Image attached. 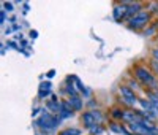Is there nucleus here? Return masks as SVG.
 Wrapping results in <instances>:
<instances>
[{
	"instance_id": "obj_1",
	"label": "nucleus",
	"mask_w": 158,
	"mask_h": 135,
	"mask_svg": "<svg viewBox=\"0 0 158 135\" xmlns=\"http://www.w3.org/2000/svg\"><path fill=\"white\" fill-rule=\"evenodd\" d=\"M135 76L139 79V83H142L144 86H149V88H152V89H156V88H158L153 73L147 69V67H142V65L135 67Z\"/></svg>"
},
{
	"instance_id": "obj_2",
	"label": "nucleus",
	"mask_w": 158,
	"mask_h": 135,
	"mask_svg": "<svg viewBox=\"0 0 158 135\" xmlns=\"http://www.w3.org/2000/svg\"><path fill=\"white\" fill-rule=\"evenodd\" d=\"M60 119H62L60 116H54L51 113H43L40 116V119L36 121V124H38V127H41L44 130H52L60 124Z\"/></svg>"
},
{
	"instance_id": "obj_3",
	"label": "nucleus",
	"mask_w": 158,
	"mask_h": 135,
	"mask_svg": "<svg viewBox=\"0 0 158 135\" xmlns=\"http://www.w3.org/2000/svg\"><path fill=\"white\" fill-rule=\"evenodd\" d=\"M149 19H150V15H149V11H141L138 13L136 16H133L130 21H128V25L131 27V29H142L144 25H147L149 24Z\"/></svg>"
},
{
	"instance_id": "obj_4",
	"label": "nucleus",
	"mask_w": 158,
	"mask_h": 135,
	"mask_svg": "<svg viewBox=\"0 0 158 135\" xmlns=\"http://www.w3.org/2000/svg\"><path fill=\"white\" fill-rule=\"evenodd\" d=\"M118 92H120V97H122V100L127 103V105H135L136 102H138V99H136V94L133 92V89H130L128 86H120V89H118Z\"/></svg>"
},
{
	"instance_id": "obj_5",
	"label": "nucleus",
	"mask_w": 158,
	"mask_h": 135,
	"mask_svg": "<svg viewBox=\"0 0 158 135\" xmlns=\"http://www.w3.org/2000/svg\"><path fill=\"white\" fill-rule=\"evenodd\" d=\"M131 132L136 135H156V127H146L142 124H128Z\"/></svg>"
},
{
	"instance_id": "obj_6",
	"label": "nucleus",
	"mask_w": 158,
	"mask_h": 135,
	"mask_svg": "<svg viewBox=\"0 0 158 135\" xmlns=\"http://www.w3.org/2000/svg\"><path fill=\"white\" fill-rule=\"evenodd\" d=\"M125 3V7H127V16L125 18H128V19H131L133 16H136L138 13H141L142 10V5L139 3V2H123Z\"/></svg>"
},
{
	"instance_id": "obj_7",
	"label": "nucleus",
	"mask_w": 158,
	"mask_h": 135,
	"mask_svg": "<svg viewBox=\"0 0 158 135\" xmlns=\"http://www.w3.org/2000/svg\"><path fill=\"white\" fill-rule=\"evenodd\" d=\"M142 115L138 113V111H133V110H127L123 113V121H127L128 124H139L142 121Z\"/></svg>"
},
{
	"instance_id": "obj_8",
	"label": "nucleus",
	"mask_w": 158,
	"mask_h": 135,
	"mask_svg": "<svg viewBox=\"0 0 158 135\" xmlns=\"http://www.w3.org/2000/svg\"><path fill=\"white\" fill-rule=\"evenodd\" d=\"M125 16H127V7H125V3L122 2L120 5H115L114 7V19L115 21H122Z\"/></svg>"
},
{
	"instance_id": "obj_9",
	"label": "nucleus",
	"mask_w": 158,
	"mask_h": 135,
	"mask_svg": "<svg viewBox=\"0 0 158 135\" xmlns=\"http://www.w3.org/2000/svg\"><path fill=\"white\" fill-rule=\"evenodd\" d=\"M82 124L87 127V129H90L94 124H97V121H95V116H94V113H92V110L90 111H85V113H82Z\"/></svg>"
},
{
	"instance_id": "obj_10",
	"label": "nucleus",
	"mask_w": 158,
	"mask_h": 135,
	"mask_svg": "<svg viewBox=\"0 0 158 135\" xmlns=\"http://www.w3.org/2000/svg\"><path fill=\"white\" fill-rule=\"evenodd\" d=\"M73 108H71V105L68 103V102H62V106H60V113H59V116L63 119V118H70V116H73Z\"/></svg>"
},
{
	"instance_id": "obj_11",
	"label": "nucleus",
	"mask_w": 158,
	"mask_h": 135,
	"mask_svg": "<svg viewBox=\"0 0 158 135\" xmlns=\"http://www.w3.org/2000/svg\"><path fill=\"white\" fill-rule=\"evenodd\" d=\"M46 106H48V110H49L51 113L59 115V113H60V106H62V103H59V100H57L56 97H52V100H51V102H48V103H46Z\"/></svg>"
},
{
	"instance_id": "obj_12",
	"label": "nucleus",
	"mask_w": 158,
	"mask_h": 135,
	"mask_svg": "<svg viewBox=\"0 0 158 135\" xmlns=\"http://www.w3.org/2000/svg\"><path fill=\"white\" fill-rule=\"evenodd\" d=\"M68 103L71 105V108H73L74 111H79V110H82V99H79L77 96H74V97H70Z\"/></svg>"
},
{
	"instance_id": "obj_13",
	"label": "nucleus",
	"mask_w": 158,
	"mask_h": 135,
	"mask_svg": "<svg viewBox=\"0 0 158 135\" xmlns=\"http://www.w3.org/2000/svg\"><path fill=\"white\" fill-rule=\"evenodd\" d=\"M139 102H141L142 108L146 110V113H150V115H153V116H158V115H156V111H155V108L152 106V103H150L149 100H146V99H141Z\"/></svg>"
},
{
	"instance_id": "obj_14",
	"label": "nucleus",
	"mask_w": 158,
	"mask_h": 135,
	"mask_svg": "<svg viewBox=\"0 0 158 135\" xmlns=\"http://www.w3.org/2000/svg\"><path fill=\"white\" fill-rule=\"evenodd\" d=\"M149 102L152 103V106L155 108V111L158 115V94H149Z\"/></svg>"
},
{
	"instance_id": "obj_15",
	"label": "nucleus",
	"mask_w": 158,
	"mask_h": 135,
	"mask_svg": "<svg viewBox=\"0 0 158 135\" xmlns=\"http://www.w3.org/2000/svg\"><path fill=\"white\" fill-rule=\"evenodd\" d=\"M123 110H120V108H112L111 110V116L114 118V119H123Z\"/></svg>"
},
{
	"instance_id": "obj_16",
	"label": "nucleus",
	"mask_w": 158,
	"mask_h": 135,
	"mask_svg": "<svg viewBox=\"0 0 158 135\" xmlns=\"http://www.w3.org/2000/svg\"><path fill=\"white\" fill-rule=\"evenodd\" d=\"M109 127H111V130H114V132H117V133H123V135H128V132L125 130V127H123V126H118V124L112 123Z\"/></svg>"
},
{
	"instance_id": "obj_17",
	"label": "nucleus",
	"mask_w": 158,
	"mask_h": 135,
	"mask_svg": "<svg viewBox=\"0 0 158 135\" xmlns=\"http://www.w3.org/2000/svg\"><path fill=\"white\" fill-rule=\"evenodd\" d=\"M89 132H90L92 135H100V133L103 132V126H101V124H94V126L89 129Z\"/></svg>"
},
{
	"instance_id": "obj_18",
	"label": "nucleus",
	"mask_w": 158,
	"mask_h": 135,
	"mask_svg": "<svg viewBox=\"0 0 158 135\" xmlns=\"http://www.w3.org/2000/svg\"><path fill=\"white\" fill-rule=\"evenodd\" d=\"M59 135H81V130L79 129H65Z\"/></svg>"
},
{
	"instance_id": "obj_19",
	"label": "nucleus",
	"mask_w": 158,
	"mask_h": 135,
	"mask_svg": "<svg viewBox=\"0 0 158 135\" xmlns=\"http://www.w3.org/2000/svg\"><path fill=\"white\" fill-rule=\"evenodd\" d=\"M92 113H94V116H95L97 124H101V123H103V115H101L98 110H92Z\"/></svg>"
},
{
	"instance_id": "obj_20",
	"label": "nucleus",
	"mask_w": 158,
	"mask_h": 135,
	"mask_svg": "<svg viewBox=\"0 0 158 135\" xmlns=\"http://www.w3.org/2000/svg\"><path fill=\"white\" fill-rule=\"evenodd\" d=\"M40 91H43V92H51V83H49V81H46V83H43L41 86H40Z\"/></svg>"
},
{
	"instance_id": "obj_21",
	"label": "nucleus",
	"mask_w": 158,
	"mask_h": 135,
	"mask_svg": "<svg viewBox=\"0 0 158 135\" xmlns=\"http://www.w3.org/2000/svg\"><path fill=\"white\" fill-rule=\"evenodd\" d=\"M67 92H68V94H71V97H74V96H76V91H74L73 84H70V83H68V86H67Z\"/></svg>"
},
{
	"instance_id": "obj_22",
	"label": "nucleus",
	"mask_w": 158,
	"mask_h": 135,
	"mask_svg": "<svg viewBox=\"0 0 158 135\" xmlns=\"http://www.w3.org/2000/svg\"><path fill=\"white\" fill-rule=\"evenodd\" d=\"M3 8H5L6 11H13V5H11L10 2H5V3H3Z\"/></svg>"
},
{
	"instance_id": "obj_23",
	"label": "nucleus",
	"mask_w": 158,
	"mask_h": 135,
	"mask_svg": "<svg viewBox=\"0 0 158 135\" xmlns=\"http://www.w3.org/2000/svg\"><path fill=\"white\" fill-rule=\"evenodd\" d=\"M152 56H153V61L158 62V48H155V49L152 51Z\"/></svg>"
},
{
	"instance_id": "obj_24",
	"label": "nucleus",
	"mask_w": 158,
	"mask_h": 135,
	"mask_svg": "<svg viewBox=\"0 0 158 135\" xmlns=\"http://www.w3.org/2000/svg\"><path fill=\"white\" fill-rule=\"evenodd\" d=\"M0 22L5 24V10H2V13H0Z\"/></svg>"
},
{
	"instance_id": "obj_25",
	"label": "nucleus",
	"mask_w": 158,
	"mask_h": 135,
	"mask_svg": "<svg viewBox=\"0 0 158 135\" xmlns=\"http://www.w3.org/2000/svg\"><path fill=\"white\" fill-rule=\"evenodd\" d=\"M54 75H56V70H49V72H48V78H52Z\"/></svg>"
},
{
	"instance_id": "obj_26",
	"label": "nucleus",
	"mask_w": 158,
	"mask_h": 135,
	"mask_svg": "<svg viewBox=\"0 0 158 135\" xmlns=\"http://www.w3.org/2000/svg\"><path fill=\"white\" fill-rule=\"evenodd\" d=\"M30 37H32V38H36V37H38L36 30H32V32H30Z\"/></svg>"
},
{
	"instance_id": "obj_27",
	"label": "nucleus",
	"mask_w": 158,
	"mask_h": 135,
	"mask_svg": "<svg viewBox=\"0 0 158 135\" xmlns=\"http://www.w3.org/2000/svg\"><path fill=\"white\" fill-rule=\"evenodd\" d=\"M152 64H153V67H155V70L158 72V62H156V61H152Z\"/></svg>"
}]
</instances>
